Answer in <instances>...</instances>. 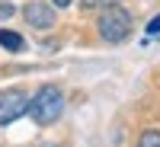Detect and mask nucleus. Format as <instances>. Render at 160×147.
<instances>
[{
  "instance_id": "0eeeda50",
  "label": "nucleus",
  "mask_w": 160,
  "mask_h": 147,
  "mask_svg": "<svg viewBox=\"0 0 160 147\" xmlns=\"http://www.w3.org/2000/svg\"><path fill=\"white\" fill-rule=\"evenodd\" d=\"M148 32H151V35H157V32H160V19H151V26H148Z\"/></svg>"
},
{
  "instance_id": "f257e3e1",
  "label": "nucleus",
  "mask_w": 160,
  "mask_h": 147,
  "mask_svg": "<svg viewBox=\"0 0 160 147\" xmlns=\"http://www.w3.org/2000/svg\"><path fill=\"white\" fill-rule=\"evenodd\" d=\"M61 112H64V93L58 86H42L35 99H29V115L35 118V125H55Z\"/></svg>"
},
{
  "instance_id": "6e6552de",
  "label": "nucleus",
  "mask_w": 160,
  "mask_h": 147,
  "mask_svg": "<svg viewBox=\"0 0 160 147\" xmlns=\"http://www.w3.org/2000/svg\"><path fill=\"white\" fill-rule=\"evenodd\" d=\"M0 16H13V7H10V3H3V7H0Z\"/></svg>"
},
{
  "instance_id": "39448f33",
  "label": "nucleus",
  "mask_w": 160,
  "mask_h": 147,
  "mask_svg": "<svg viewBox=\"0 0 160 147\" xmlns=\"http://www.w3.org/2000/svg\"><path fill=\"white\" fill-rule=\"evenodd\" d=\"M0 45H3V48H10V51H22V48H26L22 35L10 32V29H0Z\"/></svg>"
},
{
  "instance_id": "7ed1b4c3",
  "label": "nucleus",
  "mask_w": 160,
  "mask_h": 147,
  "mask_svg": "<svg viewBox=\"0 0 160 147\" xmlns=\"http://www.w3.org/2000/svg\"><path fill=\"white\" fill-rule=\"evenodd\" d=\"M29 112V99H26L22 90H7L0 93V125H10L16 122L19 115Z\"/></svg>"
},
{
  "instance_id": "20e7f679",
  "label": "nucleus",
  "mask_w": 160,
  "mask_h": 147,
  "mask_svg": "<svg viewBox=\"0 0 160 147\" xmlns=\"http://www.w3.org/2000/svg\"><path fill=\"white\" fill-rule=\"evenodd\" d=\"M22 16H26V22H29V26H35V29H51V26H55V13H51V7L38 3V0L26 3Z\"/></svg>"
},
{
  "instance_id": "1a4fd4ad",
  "label": "nucleus",
  "mask_w": 160,
  "mask_h": 147,
  "mask_svg": "<svg viewBox=\"0 0 160 147\" xmlns=\"http://www.w3.org/2000/svg\"><path fill=\"white\" fill-rule=\"evenodd\" d=\"M87 7H99V3H109V0H83Z\"/></svg>"
},
{
  "instance_id": "f03ea898",
  "label": "nucleus",
  "mask_w": 160,
  "mask_h": 147,
  "mask_svg": "<svg viewBox=\"0 0 160 147\" xmlns=\"http://www.w3.org/2000/svg\"><path fill=\"white\" fill-rule=\"evenodd\" d=\"M96 29H99V35L106 42L115 45V42H122V38H128V32H131V13L125 7H106L99 13Z\"/></svg>"
},
{
  "instance_id": "423d86ee",
  "label": "nucleus",
  "mask_w": 160,
  "mask_h": 147,
  "mask_svg": "<svg viewBox=\"0 0 160 147\" xmlns=\"http://www.w3.org/2000/svg\"><path fill=\"white\" fill-rule=\"evenodd\" d=\"M138 147H160V131H157V128L144 131V135H141V141H138Z\"/></svg>"
},
{
  "instance_id": "9d476101",
  "label": "nucleus",
  "mask_w": 160,
  "mask_h": 147,
  "mask_svg": "<svg viewBox=\"0 0 160 147\" xmlns=\"http://www.w3.org/2000/svg\"><path fill=\"white\" fill-rule=\"evenodd\" d=\"M55 7H71V0H51Z\"/></svg>"
}]
</instances>
